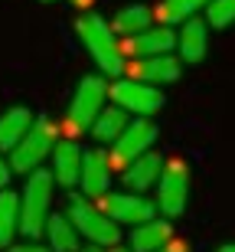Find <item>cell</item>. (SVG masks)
<instances>
[{
    "label": "cell",
    "instance_id": "6da1fadb",
    "mask_svg": "<svg viewBox=\"0 0 235 252\" xmlns=\"http://www.w3.org/2000/svg\"><path fill=\"white\" fill-rule=\"evenodd\" d=\"M76 33L78 39H82V46L88 49V56H92V63L102 69L104 75H124V53H121V43H118V36H114V30L104 23L98 13H82V17L76 20Z\"/></svg>",
    "mask_w": 235,
    "mask_h": 252
},
{
    "label": "cell",
    "instance_id": "7a4b0ae2",
    "mask_svg": "<svg viewBox=\"0 0 235 252\" xmlns=\"http://www.w3.org/2000/svg\"><path fill=\"white\" fill-rule=\"evenodd\" d=\"M49 203H52V174L36 167L33 174H26V187L20 193V233L26 239L43 236Z\"/></svg>",
    "mask_w": 235,
    "mask_h": 252
},
{
    "label": "cell",
    "instance_id": "3957f363",
    "mask_svg": "<svg viewBox=\"0 0 235 252\" xmlns=\"http://www.w3.org/2000/svg\"><path fill=\"white\" fill-rule=\"evenodd\" d=\"M56 144V128L49 118H33L26 134L10 148V170L17 174H33V170L49 158V151Z\"/></svg>",
    "mask_w": 235,
    "mask_h": 252
},
{
    "label": "cell",
    "instance_id": "277c9868",
    "mask_svg": "<svg viewBox=\"0 0 235 252\" xmlns=\"http://www.w3.org/2000/svg\"><path fill=\"white\" fill-rule=\"evenodd\" d=\"M108 102V82L102 75H85L76 85V95L69 102V115H66V128L72 134H85L92 128V122L98 118V112Z\"/></svg>",
    "mask_w": 235,
    "mask_h": 252
},
{
    "label": "cell",
    "instance_id": "5b68a950",
    "mask_svg": "<svg viewBox=\"0 0 235 252\" xmlns=\"http://www.w3.org/2000/svg\"><path fill=\"white\" fill-rule=\"evenodd\" d=\"M69 220L78 229V236L92 239L95 246H118L121 243V226L114 223L111 216L102 213V206H92L82 196H72L69 200Z\"/></svg>",
    "mask_w": 235,
    "mask_h": 252
},
{
    "label": "cell",
    "instance_id": "8992f818",
    "mask_svg": "<svg viewBox=\"0 0 235 252\" xmlns=\"http://www.w3.org/2000/svg\"><path fill=\"white\" fill-rule=\"evenodd\" d=\"M186 200H189V167L186 160H163V167H160V177H157V210L167 220L180 216L186 210Z\"/></svg>",
    "mask_w": 235,
    "mask_h": 252
},
{
    "label": "cell",
    "instance_id": "52a82bcc",
    "mask_svg": "<svg viewBox=\"0 0 235 252\" xmlns=\"http://www.w3.org/2000/svg\"><path fill=\"white\" fill-rule=\"evenodd\" d=\"M108 95L114 98L118 108H124L128 115H137V118H151V115H157L163 108V92L157 85L137 82L131 75H124L114 85H108Z\"/></svg>",
    "mask_w": 235,
    "mask_h": 252
},
{
    "label": "cell",
    "instance_id": "ba28073f",
    "mask_svg": "<svg viewBox=\"0 0 235 252\" xmlns=\"http://www.w3.org/2000/svg\"><path fill=\"white\" fill-rule=\"evenodd\" d=\"M157 141V125L151 122V118H134V122H128V128L118 134V138L111 141L114 151H111V164H118V167H128L137 154H144V151H151V144Z\"/></svg>",
    "mask_w": 235,
    "mask_h": 252
},
{
    "label": "cell",
    "instance_id": "9c48e42d",
    "mask_svg": "<svg viewBox=\"0 0 235 252\" xmlns=\"http://www.w3.org/2000/svg\"><path fill=\"white\" fill-rule=\"evenodd\" d=\"M102 213L104 216H111L114 223L121 226V223H147L154 213H157V206L147 200V196H141V193H111V190H104L102 196Z\"/></svg>",
    "mask_w": 235,
    "mask_h": 252
},
{
    "label": "cell",
    "instance_id": "30bf717a",
    "mask_svg": "<svg viewBox=\"0 0 235 252\" xmlns=\"http://www.w3.org/2000/svg\"><path fill=\"white\" fill-rule=\"evenodd\" d=\"M121 43V53L124 59H144V56H160V53H173L177 46V36H173V30L157 23V27H147L141 33H134V36H124L118 39Z\"/></svg>",
    "mask_w": 235,
    "mask_h": 252
},
{
    "label": "cell",
    "instance_id": "8fae6325",
    "mask_svg": "<svg viewBox=\"0 0 235 252\" xmlns=\"http://www.w3.org/2000/svg\"><path fill=\"white\" fill-rule=\"evenodd\" d=\"M124 72L137 79V82H147V85H170L177 82L180 72H183V65H180L177 56H170V53H160V56H144V59H131V63H124Z\"/></svg>",
    "mask_w": 235,
    "mask_h": 252
},
{
    "label": "cell",
    "instance_id": "7c38bea8",
    "mask_svg": "<svg viewBox=\"0 0 235 252\" xmlns=\"http://www.w3.org/2000/svg\"><path fill=\"white\" fill-rule=\"evenodd\" d=\"M177 36V53H180V63H189V65H196L206 59V49H209V27H206V20H196V17H189L180 23V33H173Z\"/></svg>",
    "mask_w": 235,
    "mask_h": 252
},
{
    "label": "cell",
    "instance_id": "4fadbf2b",
    "mask_svg": "<svg viewBox=\"0 0 235 252\" xmlns=\"http://www.w3.org/2000/svg\"><path fill=\"white\" fill-rule=\"evenodd\" d=\"M78 184H82L85 196H102L111 187V160L108 154L98 148L85 151L82 154V167H78Z\"/></svg>",
    "mask_w": 235,
    "mask_h": 252
},
{
    "label": "cell",
    "instance_id": "5bb4252c",
    "mask_svg": "<svg viewBox=\"0 0 235 252\" xmlns=\"http://www.w3.org/2000/svg\"><path fill=\"white\" fill-rule=\"evenodd\" d=\"M52 184H62V187H76L78 184V167H82V151H78L76 141H56L52 151Z\"/></svg>",
    "mask_w": 235,
    "mask_h": 252
},
{
    "label": "cell",
    "instance_id": "9a60e30c",
    "mask_svg": "<svg viewBox=\"0 0 235 252\" xmlns=\"http://www.w3.org/2000/svg\"><path fill=\"white\" fill-rule=\"evenodd\" d=\"M160 167H163V158H160L157 151H144L137 158L124 167V187L134 190V193H144V190H151L160 177Z\"/></svg>",
    "mask_w": 235,
    "mask_h": 252
},
{
    "label": "cell",
    "instance_id": "2e32d148",
    "mask_svg": "<svg viewBox=\"0 0 235 252\" xmlns=\"http://www.w3.org/2000/svg\"><path fill=\"white\" fill-rule=\"evenodd\" d=\"M170 239H173V226L167 220H157V216H151L147 223H137L131 229V249L134 252H157Z\"/></svg>",
    "mask_w": 235,
    "mask_h": 252
},
{
    "label": "cell",
    "instance_id": "e0dca14e",
    "mask_svg": "<svg viewBox=\"0 0 235 252\" xmlns=\"http://www.w3.org/2000/svg\"><path fill=\"white\" fill-rule=\"evenodd\" d=\"M43 233L49 236V249L56 252H78V229L66 213H49Z\"/></svg>",
    "mask_w": 235,
    "mask_h": 252
},
{
    "label": "cell",
    "instance_id": "ac0fdd59",
    "mask_svg": "<svg viewBox=\"0 0 235 252\" xmlns=\"http://www.w3.org/2000/svg\"><path fill=\"white\" fill-rule=\"evenodd\" d=\"M151 23H154V10L151 7H144V3H128V7H121L118 13H114L111 30H114V36H134V33L147 30Z\"/></svg>",
    "mask_w": 235,
    "mask_h": 252
},
{
    "label": "cell",
    "instance_id": "d6986e66",
    "mask_svg": "<svg viewBox=\"0 0 235 252\" xmlns=\"http://www.w3.org/2000/svg\"><path fill=\"white\" fill-rule=\"evenodd\" d=\"M29 125H33V112H29V108H23V105L7 108V112L0 115V151L13 148V144L26 134Z\"/></svg>",
    "mask_w": 235,
    "mask_h": 252
},
{
    "label": "cell",
    "instance_id": "ffe728a7",
    "mask_svg": "<svg viewBox=\"0 0 235 252\" xmlns=\"http://www.w3.org/2000/svg\"><path fill=\"white\" fill-rule=\"evenodd\" d=\"M128 122H131V115L124 112V108H118V105H111V108H102V112H98V118L92 122V128H88V131L95 134V141L111 144V141L128 128Z\"/></svg>",
    "mask_w": 235,
    "mask_h": 252
},
{
    "label": "cell",
    "instance_id": "44dd1931",
    "mask_svg": "<svg viewBox=\"0 0 235 252\" xmlns=\"http://www.w3.org/2000/svg\"><path fill=\"white\" fill-rule=\"evenodd\" d=\"M20 233V196L13 190H0V249L13 243Z\"/></svg>",
    "mask_w": 235,
    "mask_h": 252
},
{
    "label": "cell",
    "instance_id": "7402d4cb",
    "mask_svg": "<svg viewBox=\"0 0 235 252\" xmlns=\"http://www.w3.org/2000/svg\"><path fill=\"white\" fill-rule=\"evenodd\" d=\"M206 3L209 0H160L157 10H154V20L163 23V27H173V23H183L193 13H199Z\"/></svg>",
    "mask_w": 235,
    "mask_h": 252
},
{
    "label": "cell",
    "instance_id": "603a6c76",
    "mask_svg": "<svg viewBox=\"0 0 235 252\" xmlns=\"http://www.w3.org/2000/svg\"><path fill=\"white\" fill-rule=\"evenodd\" d=\"M203 10H206V27L212 30H226L235 23V0H209Z\"/></svg>",
    "mask_w": 235,
    "mask_h": 252
},
{
    "label": "cell",
    "instance_id": "cb8c5ba5",
    "mask_svg": "<svg viewBox=\"0 0 235 252\" xmlns=\"http://www.w3.org/2000/svg\"><path fill=\"white\" fill-rule=\"evenodd\" d=\"M10 252H52L49 246H39L36 239H29V243H20V246H10Z\"/></svg>",
    "mask_w": 235,
    "mask_h": 252
},
{
    "label": "cell",
    "instance_id": "d4e9b609",
    "mask_svg": "<svg viewBox=\"0 0 235 252\" xmlns=\"http://www.w3.org/2000/svg\"><path fill=\"white\" fill-rule=\"evenodd\" d=\"M10 174H13V170H10V164H7L3 158H0V190H3V187L10 184Z\"/></svg>",
    "mask_w": 235,
    "mask_h": 252
},
{
    "label": "cell",
    "instance_id": "484cf974",
    "mask_svg": "<svg viewBox=\"0 0 235 252\" xmlns=\"http://www.w3.org/2000/svg\"><path fill=\"white\" fill-rule=\"evenodd\" d=\"M157 252H189V246H186V243H173V239H170V243L160 246Z\"/></svg>",
    "mask_w": 235,
    "mask_h": 252
},
{
    "label": "cell",
    "instance_id": "4316f807",
    "mask_svg": "<svg viewBox=\"0 0 235 252\" xmlns=\"http://www.w3.org/2000/svg\"><path fill=\"white\" fill-rule=\"evenodd\" d=\"M69 3H76L78 10H88V7H92V0H69Z\"/></svg>",
    "mask_w": 235,
    "mask_h": 252
},
{
    "label": "cell",
    "instance_id": "83f0119b",
    "mask_svg": "<svg viewBox=\"0 0 235 252\" xmlns=\"http://www.w3.org/2000/svg\"><path fill=\"white\" fill-rule=\"evenodd\" d=\"M78 252H102V246H95V243H92V246H85V249H78Z\"/></svg>",
    "mask_w": 235,
    "mask_h": 252
},
{
    "label": "cell",
    "instance_id": "f1b7e54d",
    "mask_svg": "<svg viewBox=\"0 0 235 252\" xmlns=\"http://www.w3.org/2000/svg\"><path fill=\"white\" fill-rule=\"evenodd\" d=\"M219 252H235V243H229V246H222Z\"/></svg>",
    "mask_w": 235,
    "mask_h": 252
},
{
    "label": "cell",
    "instance_id": "f546056e",
    "mask_svg": "<svg viewBox=\"0 0 235 252\" xmlns=\"http://www.w3.org/2000/svg\"><path fill=\"white\" fill-rule=\"evenodd\" d=\"M111 252H131V249H121V246H111Z\"/></svg>",
    "mask_w": 235,
    "mask_h": 252
},
{
    "label": "cell",
    "instance_id": "4dcf8cb0",
    "mask_svg": "<svg viewBox=\"0 0 235 252\" xmlns=\"http://www.w3.org/2000/svg\"><path fill=\"white\" fill-rule=\"evenodd\" d=\"M43 3H52V0H43Z\"/></svg>",
    "mask_w": 235,
    "mask_h": 252
}]
</instances>
